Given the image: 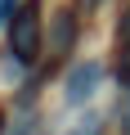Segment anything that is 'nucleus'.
Wrapping results in <instances>:
<instances>
[{
    "mask_svg": "<svg viewBox=\"0 0 130 135\" xmlns=\"http://www.w3.org/2000/svg\"><path fill=\"white\" fill-rule=\"evenodd\" d=\"M9 50L23 68H32L40 59V0H23V9L14 14L9 27Z\"/></svg>",
    "mask_w": 130,
    "mask_h": 135,
    "instance_id": "obj_1",
    "label": "nucleus"
},
{
    "mask_svg": "<svg viewBox=\"0 0 130 135\" xmlns=\"http://www.w3.org/2000/svg\"><path fill=\"white\" fill-rule=\"evenodd\" d=\"M99 81H103V63H76L72 72H67V81H63V95H67V104H85L94 90H99Z\"/></svg>",
    "mask_w": 130,
    "mask_h": 135,
    "instance_id": "obj_2",
    "label": "nucleus"
},
{
    "mask_svg": "<svg viewBox=\"0 0 130 135\" xmlns=\"http://www.w3.org/2000/svg\"><path fill=\"white\" fill-rule=\"evenodd\" d=\"M72 45H76V14H54L49 54H72Z\"/></svg>",
    "mask_w": 130,
    "mask_h": 135,
    "instance_id": "obj_3",
    "label": "nucleus"
},
{
    "mask_svg": "<svg viewBox=\"0 0 130 135\" xmlns=\"http://www.w3.org/2000/svg\"><path fill=\"white\" fill-rule=\"evenodd\" d=\"M72 135H103V122H99V117H85V122L72 126Z\"/></svg>",
    "mask_w": 130,
    "mask_h": 135,
    "instance_id": "obj_4",
    "label": "nucleus"
},
{
    "mask_svg": "<svg viewBox=\"0 0 130 135\" xmlns=\"http://www.w3.org/2000/svg\"><path fill=\"white\" fill-rule=\"evenodd\" d=\"M117 77H121V86H130V45H121V63H117Z\"/></svg>",
    "mask_w": 130,
    "mask_h": 135,
    "instance_id": "obj_5",
    "label": "nucleus"
},
{
    "mask_svg": "<svg viewBox=\"0 0 130 135\" xmlns=\"http://www.w3.org/2000/svg\"><path fill=\"white\" fill-rule=\"evenodd\" d=\"M121 45H130V9L121 14V23H117V50Z\"/></svg>",
    "mask_w": 130,
    "mask_h": 135,
    "instance_id": "obj_6",
    "label": "nucleus"
},
{
    "mask_svg": "<svg viewBox=\"0 0 130 135\" xmlns=\"http://www.w3.org/2000/svg\"><path fill=\"white\" fill-rule=\"evenodd\" d=\"M9 9H14V5H9V0H0V23H5V14H9Z\"/></svg>",
    "mask_w": 130,
    "mask_h": 135,
    "instance_id": "obj_7",
    "label": "nucleus"
},
{
    "mask_svg": "<svg viewBox=\"0 0 130 135\" xmlns=\"http://www.w3.org/2000/svg\"><path fill=\"white\" fill-rule=\"evenodd\" d=\"M0 126H5V117H0Z\"/></svg>",
    "mask_w": 130,
    "mask_h": 135,
    "instance_id": "obj_8",
    "label": "nucleus"
}]
</instances>
